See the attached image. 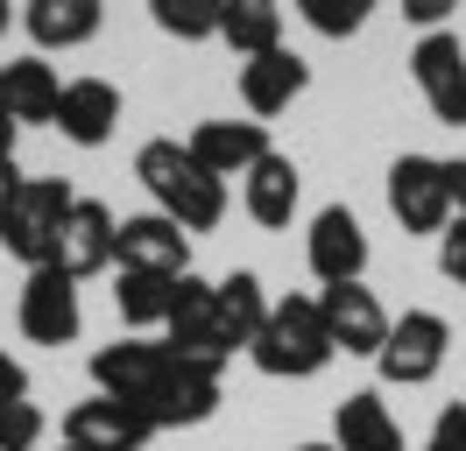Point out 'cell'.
<instances>
[{
	"label": "cell",
	"mask_w": 466,
	"mask_h": 451,
	"mask_svg": "<svg viewBox=\"0 0 466 451\" xmlns=\"http://www.w3.org/2000/svg\"><path fill=\"white\" fill-rule=\"evenodd\" d=\"M135 176H142V191L156 197V212L177 219L184 233H212V226L227 219V184L170 135H156V141L135 148Z\"/></svg>",
	"instance_id": "obj_1"
},
{
	"label": "cell",
	"mask_w": 466,
	"mask_h": 451,
	"mask_svg": "<svg viewBox=\"0 0 466 451\" xmlns=\"http://www.w3.org/2000/svg\"><path fill=\"white\" fill-rule=\"evenodd\" d=\"M248 360L262 366L268 381H311V374H325L339 360V346L325 332L319 296H276L262 332H255V346H248Z\"/></svg>",
	"instance_id": "obj_2"
},
{
	"label": "cell",
	"mask_w": 466,
	"mask_h": 451,
	"mask_svg": "<svg viewBox=\"0 0 466 451\" xmlns=\"http://www.w3.org/2000/svg\"><path fill=\"white\" fill-rule=\"evenodd\" d=\"M445 353H452V325L438 310H403V317H389L375 374H381V388H424V381H438Z\"/></svg>",
	"instance_id": "obj_3"
},
{
	"label": "cell",
	"mask_w": 466,
	"mask_h": 451,
	"mask_svg": "<svg viewBox=\"0 0 466 451\" xmlns=\"http://www.w3.org/2000/svg\"><path fill=\"white\" fill-rule=\"evenodd\" d=\"M64 212H71V184H64V176H29L22 197H15V212H7L0 247L15 254L22 268H50V247H57Z\"/></svg>",
	"instance_id": "obj_4"
},
{
	"label": "cell",
	"mask_w": 466,
	"mask_h": 451,
	"mask_svg": "<svg viewBox=\"0 0 466 451\" xmlns=\"http://www.w3.org/2000/svg\"><path fill=\"white\" fill-rule=\"evenodd\" d=\"M212 409H219V366L184 360V353H170L156 395L142 402V416L156 423V430H198V423H212Z\"/></svg>",
	"instance_id": "obj_5"
},
{
	"label": "cell",
	"mask_w": 466,
	"mask_h": 451,
	"mask_svg": "<svg viewBox=\"0 0 466 451\" xmlns=\"http://www.w3.org/2000/svg\"><path fill=\"white\" fill-rule=\"evenodd\" d=\"M389 212L403 233H445L452 226V191H445V163L438 155H396L389 163Z\"/></svg>",
	"instance_id": "obj_6"
},
{
	"label": "cell",
	"mask_w": 466,
	"mask_h": 451,
	"mask_svg": "<svg viewBox=\"0 0 466 451\" xmlns=\"http://www.w3.org/2000/svg\"><path fill=\"white\" fill-rule=\"evenodd\" d=\"M114 233H120V219L99 197H71V212H64V226H57V247H50V268L71 276V282L106 276V268H114Z\"/></svg>",
	"instance_id": "obj_7"
},
{
	"label": "cell",
	"mask_w": 466,
	"mask_h": 451,
	"mask_svg": "<svg viewBox=\"0 0 466 451\" xmlns=\"http://www.w3.org/2000/svg\"><path fill=\"white\" fill-rule=\"evenodd\" d=\"M163 346L170 353H184V360H212V366H227L233 360V346L227 332H219V289L198 276H177V296H170V317H163Z\"/></svg>",
	"instance_id": "obj_8"
},
{
	"label": "cell",
	"mask_w": 466,
	"mask_h": 451,
	"mask_svg": "<svg viewBox=\"0 0 466 451\" xmlns=\"http://www.w3.org/2000/svg\"><path fill=\"white\" fill-rule=\"evenodd\" d=\"M15 325H22L29 346H71L78 325H86V310H78V282L57 276V268H29L22 296H15Z\"/></svg>",
	"instance_id": "obj_9"
},
{
	"label": "cell",
	"mask_w": 466,
	"mask_h": 451,
	"mask_svg": "<svg viewBox=\"0 0 466 451\" xmlns=\"http://www.w3.org/2000/svg\"><path fill=\"white\" fill-rule=\"evenodd\" d=\"M410 78H417L424 106H431L445 127H466V43L452 35V28L417 35V50H410Z\"/></svg>",
	"instance_id": "obj_10"
},
{
	"label": "cell",
	"mask_w": 466,
	"mask_h": 451,
	"mask_svg": "<svg viewBox=\"0 0 466 451\" xmlns=\"http://www.w3.org/2000/svg\"><path fill=\"white\" fill-rule=\"evenodd\" d=\"M163 366H170V346H163V338L127 332V338H114V346L92 353V395H114V402H135V409H142L148 395H156V381H163Z\"/></svg>",
	"instance_id": "obj_11"
},
{
	"label": "cell",
	"mask_w": 466,
	"mask_h": 451,
	"mask_svg": "<svg viewBox=\"0 0 466 451\" xmlns=\"http://www.w3.org/2000/svg\"><path fill=\"white\" fill-rule=\"evenodd\" d=\"M114 268H142V276H191V233L163 212H135L114 233Z\"/></svg>",
	"instance_id": "obj_12"
},
{
	"label": "cell",
	"mask_w": 466,
	"mask_h": 451,
	"mask_svg": "<svg viewBox=\"0 0 466 451\" xmlns=\"http://www.w3.org/2000/svg\"><path fill=\"white\" fill-rule=\"evenodd\" d=\"M319 310H325V332H332L339 353H353V360H375L381 353L389 310H381V296L368 282H332V289H319Z\"/></svg>",
	"instance_id": "obj_13"
},
{
	"label": "cell",
	"mask_w": 466,
	"mask_h": 451,
	"mask_svg": "<svg viewBox=\"0 0 466 451\" xmlns=\"http://www.w3.org/2000/svg\"><path fill=\"white\" fill-rule=\"evenodd\" d=\"M156 437V423L135 409V402H114V395H86L64 409V445L86 451H142Z\"/></svg>",
	"instance_id": "obj_14"
},
{
	"label": "cell",
	"mask_w": 466,
	"mask_h": 451,
	"mask_svg": "<svg viewBox=\"0 0 466 451\" xmlns=\"http://www.w3.org/2000/svg\"><path fill=\"white\" fill-rule=\"evenodd\" d=\"M304 261H311V276L332 289V282H360L368 276V226L353 219L347 205H325L311 233H304Z\"/></svg>",
	"instance_id": "obj_15"
},
{
	"label": "cell",
	"mask_w": 466,
	"mask_h": 451,
	"mask_svg": "<svg viewBox=\"0 0 466 451\" xmlns=\"http://www.w3.org/2000/svg\"><path fill=\"white\" fill-rule=\"evenodd\" d=\"M0 106H7L15 127H57V106H64L57 64H43V56H7V64H0Z\"/></svg>",
	"instance_id": "obj_16"
},
{
	"label": "cell",
	"mask_w": 466,
	"mask_h": 451,
	"mask_svg": "<svg viewBox=\"0 0 466 451\" xmlns=\"http://www.w3.org/2000/svg\"><path fill=\"white\" fill-rule=\"evenodd\" d=\"M184 148H191V155H198V163L212 169L219 184H227V176H248V169L262 163L276 141H268V127H262V120H198Z\"/></svg>",
	"instance_id": "obj_17"
},
{
	"label": "cell",
	"mask_w": 466,
	"mask_h": 451,
	"mask_svg": "<svg viewBox=\"0 0 466 451\" xmlns=\"http://www.w3.org/2000/svg\"><path fill=\"white\" fill-rule=\"evenodd\" d=\"M304 85H311V64H304L297 50H262V56L240 64V106H248V120H262V127H268Z\"/></svg>",
	"instance_id": "obj_18"
},
{
	"label": "cell",
	"mask_w": 466,
	"mask_h": 451,
	"mask_svg": "<svg viewBox=\"0 0 466 451\" xmlns=\"http://www.w3.org/2000/svg\"><path fill=\"white\" fill-rule=\"evenodd\" d=\"M64 141L78 148H106L120 127V85L114 78H64V106H57Z\"/></svg>",
	"instance_id": "obj_19"
},
{
	"label": "cell",
	"mask_w": 466,
	"mask_h": 451,
	"mask_svg": "<svg viewBox=\"0 0 466 451\" xmlns=\"http://www.w3.org/2000/svg\"><path fill=\"white\" fill-rule=\"evenodd\" d=\"M297 197H304V176H297V163L283 148H268L262 163L240 176V205H248V219L268 226V233H283V226L297 219Z\"/></svg>",
	"instance_id": "obj_20"
},
{
	"label": "cell",
	"mask_w": 466,
	"mask_h": 451,
	"mask_svg": "<svg viewBox=\"0 0 466 451\" xmlns=\"http://www.w3.org/2000/svg\"><path fill=\"white\" fill-rule=\"evenodd\" d=\"M106 22V0H29L22 7V28H29L35 56L43 50H86Z\"/></svg>",
	"instance_id": "obj_21"
},
{
	"label": "cell",
	"mask_w": 466,
	"mask_h": 451,
	"mask_svg": "<svg viewBox=\"0 0 466 451\" xmlns=\"http://www.w3.org/2000/svg\"><path fill=\"white\" fill-rule=\"evenodd\" d=\"M332 445L339 451H403V423L375 388H360L332 409Z\"/></svg>",
	"instance_id": "obj_22"
},
{
	"label": "cell",
	"mask_w": 466,
	"mask_h": 451,
	"mask_svg": "<svg viewBox=\"0 0 466 451\" xmlns=\"http://www.w3.org/2000/svg\"><path fill=\"white\" fill-rule=\"evenodd\" d=\"M212 289H219V332H227V346H233V353H248L276 296L262 289V276H255V268H233V276L212 282Z\"/></svg>",
	"instance_id": "obj_23"
},
{
	"label": "cell",
	"mask_w": 466,
	"mask_h": 451,
	"mask_svg": "<svg viewBox=\"0 0 466 451\" xmlns=\"http://www.w3.org/2000/svg\"><path fill=\"white\" fill-rule=\"evenodd\" d=\"M219 43L240 56L283 50V0H219Z\"/></svg>",
	"instance_id": "obj_24"
},
{
	"label": "cell",
	"mask_w": 466,
	"mask_h": 451,
	"mask_svg": "<svg viewBox=\"0 0 466 451\" xmlns=\"http://www.w3.org/2000/svg\"><path fill=\"white\" fill-rule=\"evenodd\" d=\"M170 296H177V276H142V268H120L114 282V310L127 332H148V325H163L170 317Z\"/></svg>",
	"instance_id": "obj_25"
},
{
	"label": "cell",
	"mask_w": 466,
	"mask_h": 451,
	"mask_svg": "<svg viewBox=\"0 0 466 451\" xmlns=\"http://www.w3.org/2000/svg\"><path fill=\"white\" fill-rule=\"evenodd\" d=\"M148 22L177 43H205L219 35V0H148Z\"/></svg>",
	"instance_id": "obj_26"
},
{
	"label": "cell",
	"mask_w": 466,
	"mask_h": 451,
	"mask_svg": "<svg viewBox=\"0 0 466 451\" xmlns=\"http://www.w3.org/2000/svg\"><path fill=\"white\" fill-rule=\"evenodd\" d=\"M304 22L319 28L325 43H347V35H360L368 28V15H375V0H290Z\"/></svg>",
	"instance_id": "obj_27"
},
{
	"label": "cell",
	"mask_w": 466,
	"mask_h": 451,
	"mask_svg": "<svg viewBox=\"0 0 466 451\" xmlns=\"http://www.w3.org/2000/svg\"><path fill=\"white\" fill-rule=\"evenodd\" d=\"M43 430H50V416L35 409L29 395H22V402H0V451H35Z\"/></svg>",
	"instance_id": "obj_28"
},
{
	"label": "cell",
	"mask_w": 466,
	"mask_h": 451,
	"mask_svg": "<svg viewBox=\"0 0 466 451\" xmlns=\"http://www.w3.org/2000/svg\"><path fill=\"white\" fill-rule=\"evenodd\" d=\"M417 451H466V402H445L438 423H431V437H424Z\"/></svg>",
	"instance_id": "obj_29"
},
{
	"label": "cell",
	"mask_w": 466,
	"mask_h": 451,
	"mask_svg": "<svg viewBox=\"0 0 466 451\" xmlns=\"http://www.w3.org/2000/svg\"><path fill=\"white\" fill-rule=\"evenodd\" d=\"M438 268H445V282L466 289V219H452L445 233H438Z\"/></svg>",
	"instance_id": "obj_30"
},
{
	"label": "cell",
	"mask_w": 466,
	"mask_h": 451,
	"mask_svg": "<svg viewBox=\"0 0 466 451\" xmlns=\"http://www.w3.org/2000/svg\"><path fill=\"white\" fill-rule=\"evenodd\" d=\"M452 15H460V0H403V22H417L424 35H431V28H445Z\"/></svg>",
	"instance_id": "obj_31"
},
{
	"label": "cell",
	"mask_w": 466,
	"mask_h": 451,
	"mask_svg": "<svg viewBox=\"0 0 466 451\" xmlns=\"http://www.w3.org/2000/svg\"><path fill=\"white\" fill-rule=\"evenodd\" d=\"M22 184H29V176H22V169H15V155H7V163H0V233H7V212H15Z\"/></svg>",
	"instance_id": "obj_32"
},
{
	"label": "cell",
	"mask_w": 466,
	"mask_h": 451,
	"mask_svg": "<svg viewBox=\"0 0 466 451\" xmlns=\"http://www.w3.org/2000/svg\"><path fill=\"white\" fill-rule=\"evenodd\" d=\"M29 395V374H22V360H7V346H0V402H22Z\"/></svg>",
	"instance_id": "obj_33"
},
{
	"label": "cell",
	"mask_w": 466,
	"mask_h": 451,
	"mask_svg": "<svg viewBox=\"0 0 466 451\" xmlns=\"http://www.w3.org/2000/svg\"><path fill=\"white\" fill-rule=\"evenodd\" d=\"M445 191H452V219H466V155L445 163Z\"/></svg>",
	"instance_id": "obj_34"
},
{
	"label": "cell",
	"mask_w": 466,
	"mask_h": 451,
	"mask_svg": "<svg viewBox=\"0 0 466 451\" xmlns=\"http://www.w3.org/2000/svg\"><path fill=\"white\" fill-rule=\"evenodd\" d=\"M15 135H22V127H15V120H7V106H0V163H7V155H15Z\"/></svg>",
	"instance_id": "obj_35"
},
{
	"label": "cell",
	"mask_w": 466,
	"mask_h": 451,
	"mask_svg": "<svg viewBox=\"0 0 466 451\" xmlns=\"http://www.w3.org/2000/svg\"><path fill=\"white\" fill-rule=\"evenodd\" d=\"M297 451H339V445H332V437H325V445H297Z\"/></svg>",
	"instance_id": "obj_36"
},
{
	"label": "cell",
	"mask_w": 466,
	"mask_h": 451,
	"mask_svg": "<svg viewBox=\"0 0 466 451\" xmlns=\"http://www.w3.org/2000/svg\"><path fill=\"white\" fill-rule=\"evenodd\" d=\"M7 15H15V7H7V0H0V35H7Z\"/></svg>",
	"instance_id": "obj_37"
},
{
	"label": "cell",
	"mask_w": 466,
	"mask_h": 451,
	"mask_svg": "<svg viewBox=\"0 0 466 451\" xmlns=\"http://www.w3.org/2000/svg\"><path fill=\"white\" fill-rule=\"evenodd\" d=\"M64 451H86V445H64Z\"/></svg>",
	"instance_id": "obj_38"
}]
</instances>
